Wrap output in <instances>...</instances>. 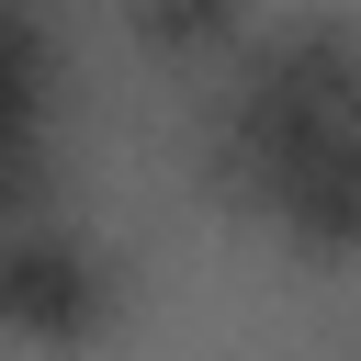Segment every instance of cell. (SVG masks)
Listing matches in <instances>:
<instances>
[{
  "label": "cell",
  "mask_w": 361,
  "mask_h": 361,
  "mask_svg": "<svg viewBox=\"0 0 361 361\" xmlns=\"http://www.w3.org/2000/svg\"><path fill=\"white\" fill-rule=\"evenodd\" d=\"M135 23L158 45H214V34H237V0H135Z\"/></svg>",
  "instance_id": "cell-3"
},
{
  "label": "cell",
  "mask_w": 361,
  "mask_h": 361,
  "mask_svg": "<svg viewBox=\"0 0 361 361\" xmlns=\"http://www.w3.org/2000/svg\"><path fill=\"white\" fill-rule=\"evenodd\" d=\"M102 316V248L45 226V214H11L0 226V327L23 338H79Z\"/></svg>",
  "instance_id": "cell-2"
},
{
  "label": "cell",
  "mask_w": 361,
  "mask_h": 361,
  "mask_svg": "<svg viewBox=\"0 0 361 361\" xmlns=\"http://www.w3.org/2000/svg\"><path fill=\"white\" fill-rule=\"evenodd\" d=\"M214 180L316 259L361 248V34L350 23H271L214 79Z\"/></svg>",
  "instance_id": "cell-1"
}]
</instances>
